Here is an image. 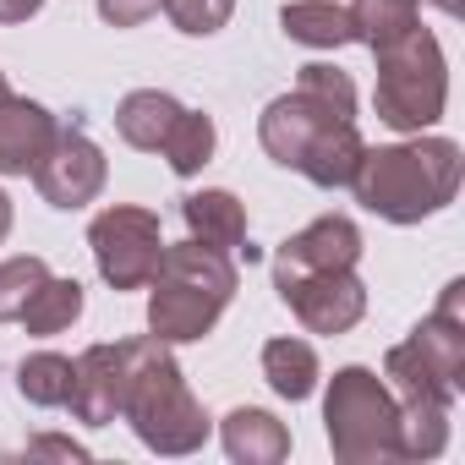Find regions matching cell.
<instances>
[{
    "mask_svg": "<svg viewBox=\"0 0 465 465\" xmlns=\"http://www.w3.org/2000/svg\"><path fill=\"white\" fill-rule=\"evenodd\" d=\"M400 460H438L449 449V405L443 400H400Z\"/></svg>",
    "mask_w": 465,
    "mask_h": 465,
    "instance_id": "d6986e66",
    "label": "cell"
},
{
    "mask_svg": "<svg viewBox=\"0 0 465 465\" xmlns=\"http://www.w3.org/2000/svg\"><path fill=\"white\" fill-rule=\"evenodd\" d=\"M175 115H181V104H175L170 94H159V88H137V94L121 99V110H115V132H121V143H132L137 153H159L164 137H170V126H175Z\"/></svg>",
    "mask_w": 465,
    "mask_h": 465,
    "instance_id": "ac0fdd59",
    "label": "cell"
},
{
    "mask_svg": "<svg viewBox=\"0 0 465 465\" xmlns=\"http://www.w3.org/2000/svg\"><path fill=\"white\" fill-rule=\"evenodd\" d=\"M280 28H285V39H296L307 50H345V45H356L351 6H340V0H291V6L280 12Z\"/></svg>",
    "mask_w": 465,
    "mask_h": 465,
    "instance_id": "e0dca14e",
    "label": "cell"
},
{
    "mask_svg": "<svg viewBox=\"0 0 465 465\" xmlns=\"http://www.w3.org/2000/svg\"><path fill=\"white\" fill-rule=\"evenodd\" d=\"M39 6L45 0H0V28H17V23L39 17Z\"/></svg>",
    "mask_w": 465,
    "mask_h": 465,
    "instance_id": "83f0119b",
    "label": "cell"
},
{
    "mask_svg": "<svg viewBox=\"0 0 465 465\" xmlns=\"http://www.w3.org/2000/svg\"><path fill=\"white\" fill-rule=\"evenodd\" d=\"M400 400L394 389L372 372V367H340L329 378L323 394V427H329V449L345 465H383L400 460Z\"/></svg>",
    "mask_w": 465,
    "mask_h": 465,
    "instance_id": "8992f818",
    "label": "cell"
},
{
    "mask_svg": "<svg viewBox=\"0 0 465 465\" xmlns=\"http://www.w3.org/2000/svg\"><path fill=\"white\" fill-rule=\"evenodd\" d=\"M465 175V153L454 137H411V143H389V148H367L351 192L367 213L389 219V224H421L438 208L454 203Z\"/></svg>",
    "mask_w": 465,
    "mask_h": 465,
    "instance_id": "6da1fadb",
    "label": "cell"
},
{
    "mask_svg": "<svg viewBox=\"0 0 465 465\" xmlns=\"http://www.w3.org/2000/svg\"><path fill=\"white\" fill-rule=\"evenodd\" d=\"M72 356H55V351H39V356H23V367H17V389H23V400L28 405H39V411H61L66 400H72Z\"/></svg>",
    "mask_w": 465,
    "mask_h": 465,
    "instance_id": "603a6c76",
    "label": "cell"
},
{
    "mask_svg": "<svg viewBox=\"0 0 465 465\" xmlns=\"http://www.w3.org/2000/svg\"><path fill=\"white\" fill-rule=\"evenodd\" d=\"M45 280H50V263H45V258H34V252L0 263V323H17V318H23V307L34 302V291H39Z\"/></svg>",
    "mask_w": 465,
    "mask_h": 465,
    "instance_id": "d4e9b609",
    "label": "cell"
},
{
    "mask_svg": "<svg viewBox=\"0 0 465 465\" xmlns=\"http://www.w3.org/2000/svg\"><path fill=\"white\" fill-rule=\"evenodd\" d=\"M383 383L394 400H443L465 389V280H449L438 307L383 356Z\"/></svg>",
    "mask_w": 465,
    "mask_h": 465,
    "instance_id": "277c9868",
    "label": "cell"
},
{
    "mask_svg": "<svg viewBox=\"0 0 465 465\" xmlns=\"http://www.w3.org/2000/svg\"><path fill=\"white\" fill-rule=\"evenodd\" d=\"M280 302L302 318L307 334H351L367 318V285L356 269H312V274H274Z\"/></svg>",
    "mask_w": 465,
    "mask_h": 465,
    "instance_id": "9c48e42d",
    "label": "cell"
},
{
    "mask_svg": "<svg viewBox=\"0 0 465 465\" xmlns=\"http://www.w3.org/2000/svg\"><path fill=\"white\" fill-rule=\"evenodd\" d=\"M329 121H356V83L340 72V66H302L296 88L280 94L263 115H258V137H263V153L285 170L302 164L307 143L329 126Z\"/></svg>",
    "mask_w": 465,
    "mask_h": 465,
    "instance_id": "52a82bcc",
    "label": "cell"
},
{
    "mask_svg": "<svg viewBox=\"0 0 465 465\" xmlns=\"http://www.w3.org/2000/svg\"><path fill=\"white\" fill-rule=\"evenodd\" d=\"M378 55V83H372V104H378V121L389 132H427L443 121V104H449V61H443V45L416 23L405 39L372 50Z\"/></svg>",
    "mask_w": 465,
    "mask_h": 465,
    "instance_id": "5b68a950",
    "label": "cell"
},
{
    "mask_svg": "<svg viewBox=\"0 0 465 465\" xmlns=\"http://www.w3.org/2000/svg\"><path fill=\"white\" fill-rule=\"evenodd\" d=\"M263 378L280 400H307L318 389V351L307 340H269L263 345Z\"/></svg>",
    "mask_w": 465,
    "mask_h": 465,
    "instance_id": "ffe728a7",
    "label": "cell"
},
{
    "mask_svg": "<svg viewBox=\"0 0 465 465\" xmlns=\"http://www.w3.org/2000/svg\"><path fill=\"white\" fill-rule=\"evenodd\" d=\"M159 12L170 17L175 34H186V39H208V34H219V28L230 23L236 0H164Z\"/></svg>",
    "mask_w": 465,
    "mask_h": 465,
    "instance_id": "484cf974",
    "label": "cell"
},
{
    "mask_svg": "<svg viewBox=\"0 0 465 465\" xmlns=\"http://www.w3.org/2000/svg\"><path fill=\"white\" fill-rule=\"evenodd\" d=\"M159 6H164V0H99V17H104L110 28H137V23H148Z\"/></svg>",
    "mask_w": 465,
    "mask_h": 465,
    "instance_id": "4316f807",
    "label": "cell"
},
{
    "mask_svg": "<svg viewBox=\"0 0 465 465\" xmlns=\"http://www.w3.org/2000/svg\"><path fill=\"white\" fill-rule=\"evenodd\" d=\"M213 143H219V132H213V121L203 115V110H181L175 115V126H170V137H164V164L181 175V181H192L208 159H213Z\"/></svg>",
    "mask_w": 465,
    "mask_h": 465,
    "instance_id": "7402d4cb",
    "label": "cell"
},
{
    "mask_svg": "<svg viewBox=\"0 0 465 465\" xmlns=\"http://www.w3.org/2000/svg\"><path fill=\"white\" fill-rule=\"evenodd\" d=\"M137 345L143 340H121V345H88L72 367V416L88 421V427H110L121 421V405H126V383H132V367H137Z\"/></svg>",
    "mask_w": 465,
    "mask_h": 465,
    "instance_id": "8fae6325",
    "label": "cell"
},
{
    "mask_svg": "<svg viewBox=\"0 0 465 465\" xmlns=\"http://www.w3.org/2000/svg\"><path fill=\"white\" fill-rule=\"evenodd\" d=\"M181 219L192 230V242H203L213 252H236L247 242V203L224 186H203V192L181 197Z\"/></svg>",
    "mask_w": 465,
    "mask_h": 465,
    "instance_id": "5bb4252c",
    "label": "cell"
},
{
    "mask_svg": "<svg viewBox=\"0 0 465 465\" xmlns=\"http://www.w3.org/2000/svg\"><path fill=\"white\" fill-rule=\"evenodd\" d=\"M110 181V164H104V148L88 137V132H55L50 153L34 164V186L50 208H88Z\"/></svg>",
    "mask_w": 465,
    "mask_h": 465,
    "instance_id": "30bf717a",
    "label": "cell"
},
{
    "mask_svg": "<svg viewBox=\"0 0 465 465\" xmlns=\"http://www.w3.org/2000/svg\"><path fill=\"white\" fill-rule=\"evenodd\" d=\"M88 247L110 291H148L159 258H164V224L153 208L137 203H110L88 224Z\"/></svg>",
    "mask_w": 465,
    "mask_h": 465,
    "instance_id": "ba28073f",
    "label": "cell"
},
{
    "mask_svg": "<svg viewBox=\"0 0 465 465\" xmlns=\"http://www.w3.org/2000/svg\"><path fill=\"white\" fill-rule=\"evenodd\" d=\"M6 94H12V83H6V72H0V99H6Z\"/></svg>",
    "mask_w": 465,
    "mask_h": 465,
    "instance_id": "4dcf8cb0",
    "label": "cell"
},
{
    "mask_svg": "<svg viewBox=\"0 0 465 465\" xmlns=\"http://www.w3.org/2000/svg\"><path fill=\"white\" fill-rule=\"evenodd\" d=\"M361 230L356 219L345 213H323L312 219L307 230H296V236L274 252V274H312V269H356L361 263Z\"/></svg>",
    "mask_w": 465,
    "mask_h": 465,
    "instance_id": "7c38bea8",
    "label": "cell"
},
{
    "mask_svg": "<svg viewBox=\"0 0 465 465\" xmlns=\"http://www.w3.org/2000/svg\"><path fill=\"white\" fill-rule=\"evenodd\" d=\"M219 438H224V454L236 465H280L291 454V427L274 411H258V405L230 411L219 421Z\"/></svg>",
    "mask_w": 465,
    "mask_h": 465,
    "instance_id": "9a60e30c",
    "label": "cell"
},
{
    "mask_svg": "<svg viewBox=\"0 0 465 465\" xmlns=\"http://www.w3.org/2000/svg\"><path fill=\"white\" fill-rule=\"evenodd\" d=\"M432 6H438V12H460V0H432Z\"/></svg>",
    "mask_w": 465,
    "mask_h": 465,
    "instance_id": "f546056e",
    "label": "cell"
},
{
    "mask_svg": "<svg viewBox=\"0 0 465 465\" xmlns=\"http://www.w3.org/2000/svg\"><path fill=\"white\" fill-rule=\"evenodd\" d=\"M61 121L39 99H0V175H34V164L50 153Z\"/></svg>",
    "mask_w": 465,
    "mask_h": 465,
    "instance_id": "4fadbf2b",
    "label": "cell"
},
{
    "mask_svg": "<svg viewBox=\"0 0 465 465\" xmlns=\"http://www.w3.org/2000/svg\"><path fill=\"white\" fill-rule=\"evenodd\" d=\"M121 421H132L143 449L170 454V460L175 454H197L208 443V432H213V421L197 405V394L186 389L170 345L153 340V334H143V345H137V367H132V383H126Z\"/></svg>",
    "mask_w": 465,
    "mask_h": 465,
    "instance_id": "3957f363",
    "label": "cell"
},
{
    "mask_svg": "<svg viewBox=\"0 0 465 465\" xmlns=\"http://www.w3.org/2000/svg\"><path fill=\"white\" fill-rule=\"evenodd\" d=\"M351 23H356V45L383 50V45L405 39L421 17H416L411 0H351Z\"/></svg>",
    "mask_w": 465,
    "mask_h": 465,
    "instance_id": "cb8c5ba5",
    "label": "cell"
},
{
    "mask_svg": "<svg viewBox=\"0 0 465 465\" xmlns=\"http://www.w3.org/2000/svg\"><path fill=\"white\" fill-rule=\"evenodd\" d=\"M230 296H236L230 252H213L203 242L164 247V258L148 280V334L164 345H192L219 323Z\"/></svg>",
    "mask_w": 465,
    "mask_h": 465,
    "instance_id": "7a4b0ae2",
    "label": "cell"
},
{
    "mask_svg": "<svg viewBox=\"0 0 465 465\" xmlns=\"http://www.w3.org/2000/svg\"><path fill=\"white\" fill-rule=\"evenodd\" d=\"M411 6H421V0H411Z\"/></svg>",
    "mask_w": 465,
    "mask_h": 465,
    "instance_id": "1f68e13d",
    "label": "cell"
},
{
    "mask_svg": "<svg viewBox=\"0 0 465 465\" xmlns=\"http://www.w3.org/2000/svg\"><path fill=\"white\" fill-rule=\"evenodd\" d=\"M361 153H367V143H361L356 121H329V126L307 143V153H302V164H296V170H302L312 186L334 192V186H351V175H356Z\"/></svg>",
    "mask_w": 465,
    "mask_h": 465,
    "instance_id": "2e32d148",
    "label": "cell"
},
{
    "mask_svg": "<svg viewBox=\"0 0 465 465\" xmlns=\"http://www.w3.org/2000/svg\"><path fill=\"white\" fill-rule=\"evenodd\" d=\"M77 318H83V285H77V280H55V274H50V280L34 291V302L23 307V318H17V323H23L28 334L50 340V334H66Z\"/></svg>",
    "mask_w": 465,
    "mask_h": 465,
    "instance_id": "44dd1931",
    "label": "cell"
},
{
    "mask_svg": "<svg viewBox=\"0 0 465 465\" xmlns=\"http://www.w3.org/2000/svg\"><path fill=\"white\" fill-rule=\"evenodd\" d=\"M6 236H12V197L0 192V242H6Z\"/></svg>",
    "mask_w": 465,
    "mask_h": 465,
    "instance_id": "f1b7e54d",
    "label": "cell"
}]
</instances>
